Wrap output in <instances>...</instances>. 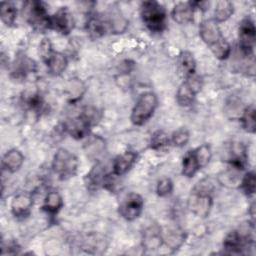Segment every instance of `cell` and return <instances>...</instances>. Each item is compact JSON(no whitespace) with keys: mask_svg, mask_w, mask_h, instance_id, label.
I'll return each instance as SVG.
<instances>
[{"mask_svg":"<svg viewBox=\"0 0 256 256\" xmlns=\"http://www.w3.org/2000/svg\"><path fill=\"white\" fill-rule=\"evenodd\" d=\"M199 35L217 59L225 60L230 56L231 46L222 35L218 23L213 18L205 19L200 23Z\"/></svg>","mask_w":256,"mask_h":256,"instance_id":"cell-1","label":"cell"},{"mask_svg":"<svg viewBox=\"0 0 256 256\" xmlns=\"http://www.w3.org/2000/svg\"><path fill=\"white\" fill-rule=\"evenodd\" d=\"M140 16L146 28L153 33H160L167 26L165 7L156 1H144L140 6Z\"/></svg>","mask_w":256,"mask_h":256,"instance_id":"cell-2","label":"cell"},{"mask_svg":"<svg viewBox=\"0 0 256 256\" xmlns=\"http://www.w3.org/2000/svg\"><path fill=\"white\" fill-rule=\"evenodd\" d=\"M211 192L212 187L210 183H204L203 181L199 182L192 190L188 201V207L195 215L203 218L208 216L213 204Z\"/></svg>","mask_w":256,"mask_h":256,"instance_id":"cell-3","label":"cell"},{"mask_svg":"<svg viewBox=\"0 0 256 256\" xmlns=\"http://www.w3.org/2000/svg\"><path fill=\"white\" fill-rule=\"evenodd\" d=\"M158 106L157 95L151 91L142 93L131 111V122L136 126L145 124L154 114Z\"/></svg>","mask_w":256,"mask_h":256,"instance_id":"cell-4","label":"cell"},{"mask_svg":"<svg viewBox=\"0 0 256 256\" xmlns=\"http://www.w3.org/2000/svg\"><path fill=\"white\" fill-rule=\"evenodd\" d=\"M97 119V111L92 108H86L80 115L67 120L63 127L74 139H82L89 134L91 125Z\"/></svg>","mask_w":256,"mask_h":256,"instance_id":"cell-5","label":"cell"},{"mask_svg":"<svg viewBox=\"0 0 256 256\" xmlns=\"http://www.w3.org/2000/svg\"><path fill=\"white\" fill-rule=\"evenodd\" d=\"M78 169V159L65 148H59L53 156L52 170L60 180L74 177Z\"/></svg>","mask_w":256,"mask_h":256,"instance_id":"cell-6","label":"cell"},{"mask_svg":"<svg viewBox=\"0 0 256 256\" xmlns=\"http://www.w3.org/2000/svg\"><path fill=\"white\" fill-rule=\"evenodd\" d=\"M23 14L26 21L37 31L50 29V15L41 1H27L23 4Z\"/></svg>","mask_w":256,"mask_h":256,"instance_id":"cell-7","label":"cell"},{"mask_svg":"<svg viewBox=\"0 0 256 256\" xmlns=\"http://www.w3.org/2000/svg\"><path fill=\"white\" fill-rule=\"evenodd\" d=\"M239 48L244 56L252 57L256 40V28L254 21L250 17L244 18L238 28Z\"/></svg>","mask_w":256,"mask_h":256,"instance_id":"cell-8","label":"cell"},{"mask_svg":"<svg viewBox=\"0 0 256 256\" xmlns=\"http://www.w3.org/2000/svg\"><path fill=\"white\" fill-rule=\"evenodd\" d=\"M253 244V237L250 233L242 231H231L223 241V249L228 254H244Z\"/></svg>","mask_w":256,"mask_h":256,"instance_id":"cell-9","label":"cell"},{"mask_svg":"<svg viewBox=\"0 0 256 256\" xmlns=\"http://www.w3.org/2000/svg\"><path fill=\"white\" fill-rule=\"evenodd\" d=\"M144 207L143 198L137 193H129L127 194L121 201L118 207L119 214L127 221H133L137 219Z\"/></svg>","mask_w":256,"mask_h":256,"instance_id":"cell-10","label":"cell"},{"mask_svg":"<svg viewBox=\"0 0 256 256\" xmlns=\"http://www.w3.org/2000/svg\"><path fill=\"white\" fill-rule=\"evenodd\" d=\"M74 28V18L68 7H60L50 17V29L68 35Z\"/></svg>","mask_w":256,"mask_h":256,"instance_id":"cell-11","label":"cell"},{"mask_svg":"<svg viewBox=\"0 0 256 256\" xmlns=\"http://www.w3.org/2000/svg\"><path fill=\"white\" fill-rule=\"evenodd\" d=\"M226 161L236 171L245 169L247 163L246 148L241 142H231L226 149Z\"/></svg>","mask_w":256,"mask_h":256,"instance_id":"cell-12","label":"cell"},{"mask_svg":"<svg viewBox=\"0 0 256 256\" xmlns=\"http://www.w3.org/2000/svg\"><path fill=\"white\" fill-rule=\"evenodd\" d=\"M137 157V153L131 150L125 151L124 153L118 155L112 163V174L114 176H122L127 173L136 163Z\"/></svg>","mask_w":256,"mask_h":256,"instance_id":"cell-13","label":"cell"},{"mask_svg":"<svg viewBox=\"0 0 256 256\" xmlns=\"http://www.w3.org/2000/svg\"><path fill=\"white\" fill-rule=\"evenodd\" d=\"M109 175L106 173L104 167L101 164H96L85 176V184L91 191L97 190L100 187L107 185Z\"/></svg>","mask_w":256,"mask_h":256,"instance_id":"cell-14","label":"cell"},{"mask_svg":"<svg viewBox=\"0 0 256 256\" xmlns=\"http://www.w3.org/2000/svg\"><path fill=\"white\" fill-rule=\"evenodd\" d=\"M33 206V198L27 193L15 195L11 202V212L16 218H24L30 214Z\"/></svg>","mask_w":256,"mask_h":256,"instance_id":"cell-15","label":"cell"},{"mask_svg":"<svg viewBox=\"0 0 256 256\" xmlns=\"http://www.w3.org/2000/svg\"><path fill=\"white\" fill-rule=\"evenodd\" d=\"M195 10L196 8L193 4V1L178 2L176 5H174L171 15L176 23L180 25L188 24L193 21Z\"/></svg>","mask_w":256,"mask_h":256,"instance_id":"cell-16","label":"cell"},{"mask_svg":"<svg viewBox=\"0 0 256 256\" xmlns=\"http://www.w3.org/2000/svg\"><path fill=\"white\" fill-rule=\"evenodd\" d=\"M86 31L91 39L103 37L107 32H111L109 23L106 19L99 16H90L86 22Z\"/></svg>","mask_w":256,"mask_h":256,"instance_id":"cell-17","label":"cell"},{"mask_svg":"<svg viewBox=\"0 0 256 256\" xmlns=\"http://www.w3.org/2000/svg\"><path fill=\"white\" fill-rule=\"evenodd\" d=\"M24 162V156L22 152L18 149L8 150L2 158V168L10 173H15L18 171Z\"/></svg>","mask_w":256,"mask_h":256,"instance_id":"cell-18","label":"cell"},{"mask_svg":"<svg viewBox=\"0 0 256 256\" xmlns=\"http://www.w3.org/2000/svg\"><path fill=\"white\" fill-rule=\"evenodd\" d=\"M198 91L190 84V82L186 79L177 89L176 92V101L179 106L188 107L190 106L195 99Z\"/></svg>","mask_w":256,"mask_h":256,"instance_id":"cell-19","label":"cell"},{"mask_svg":"<svg viewBox=\"0 0 256 256\" xmlns=\"http://www.w3.org/2000/svg\"><path fill=\"white\" fill-rule=\"evenodd\" d=\"M178 70L185 77L188 78L195 74L196 70V61L194 56L189 51H183L178 57Z\"/></svg>","mask_w":256,"mask_h":256,"instance_id":"cell-20","label":"cell"},{"mask_svg":"<svg viewBox=\"0 0 256 256\" xmlns=\"http://www.w3.org/2000/svg\"><path fill=\"white\" fill-rule=\"evenodd\" d=\"M62 207H63V199L61 195L57 191H49L44 198L42 209L47 214L54 216L61 210Z\"/></svg>","mask_w":256,"mask_h":256,"instance_id":"cell-21","label":"cell"},{"mask_svg":"<svg viewBox=\"0 0 256 256\" xmlns=\"http://www.w3.org/2000/svg\"><path fill=\"white\" fill-rule=\"evenodd\" d=\"M45 64L47 65L50 74L54 76H59L65 71L68 65V60L64 54L60 52H54Z\"/></svg>","mask_w":256,"mask_h":256,"instance_id":"cell-22","label":"cell"},{"mask_svg":"<svg viewBox=\"0 0 256 256\" xmlns=\"http://www.w3.org/2000/svg\"><path fill=\"white\" fill-rule=\"evenodd\" d=\"M200 170L194 149L186 152L182 159V174L187 178H192Z\"/></svg>","mask_w":256,"mask_h":256,"instance_id":"cell-23","label":"cell"},{"mask_svg":"<svg viewBox=\"0 0 256 256\" xmlns=\"http://www.w3.org/2000/svg\"><path fill=\"white\" fill-rule=\"evenodd\" d=\"M234 13L233 3L227 0H220L216 3L214 8V20L217 23L225 22Z\"/></svg>","mask_w":256,"mask_h":256,"instance_id":"cell-24","label":"cell"},{"mask_svg":"<svg viewBox=\"0 0 256 256\" xmlns=\"http://www.w3.org/2000/svg\"><path fill=\"white\" fill-rule=\"evenodd\" d=\"M240 121L243 129L251 134L255 133L256 120H255V107L253 104L246 106L240 115Z\"/></svg>","mask_w":256,"mask_h":256,"instance_id":"cell-25","label":"cell"},{"mask_svg":"<svg viewBox=\"0 0 256 256\" xmlns=\"http://www.w3.org/2000/svg\"><path fill=\"white\" fill-rule=\"evenodd\" d=\"M0 17L6 26H13L17 18V7L14 5V3L2 2L0 6Z\"/></svg>","mask_w":256,"mask_h":256,"instance_id":"cell-26","label":"cell"},{"mask_svg":"<svg viewBox=\"0 0 256 256\" xmlns=\"http://www.w3.org/2000/svg\"><path fill=\"white\" fill-rule=\"evenodd\" d=\"M34 67L35 64L32 60H30L27 57H21L15 62L14 69L12 72L15 74V77L17 78L25 77L28 73L34 70Z\"/></svg>","mask_w":256,"mask_h":256,"instance_id":"cell-27","label":"cell"},{"mask_svg":"<svg viewBox=\"0 0 256 256\" xmlns=\"http://www.w3.org/2000/svg\"><path fill=\"white\" fill-rule=\"evenodd\" d=\"M170 138L163 130L155 131L150 138V148L153 150H161L170 144Z\"/></svg>","mask_w":256,"mask_h":256,"instance_id":"cell-28","label":"cell"},{"mask_svg":"<svg viewBox=\"0 0 256 256\" xmlns=\"http://www.w3.org/2000/svg\"><path fill=\"white\" fill-rule=\"evenodd\" d=\"M240 187L245 195L251 197L255 194L256 190V175L254 171L247 172L240 181Z\"/></svg>","mask_w":256,"mask_h":256,"instance_id":"cell-29","label":"cell"},{"mask_svg":"<svg viewBox=\"0 0 256 256\" xmlns=\"http://www.w3.org/2000/svg\"><path fill=\"white\" fill-rule=\"evenodd\" d=\"M194 152H195V156L197 158L198 164L200 166V169L207 166L212 157L210 146L208 144H202L197 148H195Z\"/></svg>","mask_w":256,"mask_h":256,"instance_id":"cell-30","label":"cell"},{"mask_svg":"<svg viewBox=\"0 0 256 256\" xmlns=\"http://www.w3.org/2000/svg\"><path fill=\"white\" fill-rule=\"evenodd\" d=\"M189 138H190L189 131L186 128L181 127L172 133L170 142L176 147H183L188 143Z\"/></svg>","mask_w":256,"mask_h":256,"instance_id":"cell-31","label":"cell"},{"mask_svg":"<svg viewBox=\"0 0 256 256\" xmlns=\"http://www.w3.org/2000/svg\"><path fill=\"white\" fill-rule=\"evenodd\" d=\"M55 51L53 50L52 43L49 38H43L39 43V55L44 63H46Z\"/></svg>","mask_w":256,"mask_h":256,"instance_id":"cell-32","label":"cell"},{"mask_svg":"<svg viewBox=\"0 0 256 256\" xmlns=\"http://www.w3.org/2000/svg\"><path fill=\"white\" fill-rule=\"evenodd\" d=\"M173 191V182L170 178H162L158 181L156 186V192L160 197H166Z\"/></svg>","mask_w":256,"mask_h":256,"instance_id":"cell-33","label":"cell"}]
</instances>
